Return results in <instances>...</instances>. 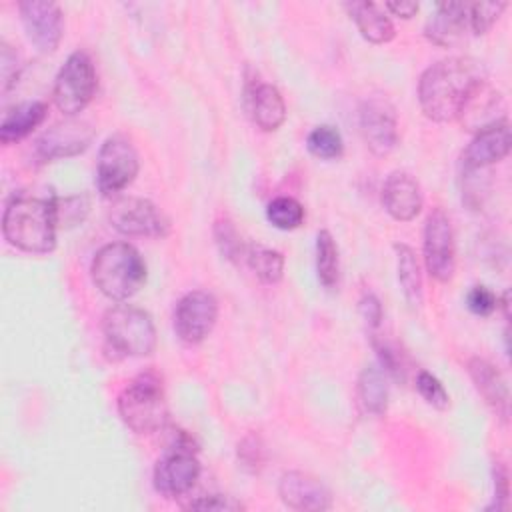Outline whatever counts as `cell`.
Returning <instances> with one entry per match:
<instances>
[{"label":"cell","instance_id":"obj_21","mask_svg":"<svg viewBox=\"0 0 512 512\" xmlns=\"http://www.w3.org/2000/svg\"><path fill=\"white\" fill-rule=\"evenodd\" d=\"M350 18L358 26L362 38L372 44H384L394 38L392 20L374 2H348L344 4Z\"/></svg>","mask_w":512,"mask_h":512},{"label":"cell","instance_id":"obj_2","mask_svg":"<svg viewBox=\"0 0 512 512\" xmlns=\"http://www.w3.org/2000/svg\"><path fill=\"white\" fill-rule=\"evenodd\" d=\"M58 206L48 198H12L2 216V234L14 248L30 254H48L56 248Z\"/></svg>","mask_w":512,"mask_h":512},{"label":"cell","instance_id":"obj_19","mask_svg":"<svg viewBox=\"0 0 512 512\" xmlns=\"http://www.w3.org/2000/svg\"><path fill=\"white\" fill-rule=\"evenodd\" d=\"M468 374L474 382V388L484 398V402L496 412V416L506 420L510 412V396H508L506 380L500 374V370L484 358H470Z\"/></svg>","mask_w":512,"mask_h":512},{"label":"cell","instance_id":"obj_14","mask_svg":"<svg viewBox=\"0 0 512 512\" xmlns=\"http://www.w3.org/2000/svg\"><path fill=\"white\" fill-rule=\"evenodd\" d=\"M94 138V130L80 120H64L48 128L34 146V154L40 162H52L70 158L84 152Z\"/></svg>","mask_w":512,"mask_h":512},{"label":"cell","instance_id":"obj_17","mask_svg":"<svg viewBox=\"0 0 512 512\" xmlns=\"http://www.w3.org/2000/svg\"><path fill=\"white\" fill-rule=\"evenodd\" d=\"M382 204L394 220L410 222L422 208L420 184L404 170L392 172L382 186Z\"/></svg>","mask_w":512,"mask_h":512},{"label":"cell","instance_id":"obj_32","mask_svg":"<svg viewBox=\"0 0 512 512\" xmlns=\"http://www.w3.org/2000/svg\"><path fill=\"white\" fill-rule=\"evenodd\" d=\"M216 234V242L220 246V252L228 258V260H236L240 258V254H246V248L240 242L238 232L234 230V226L230 222H218L214 228Z\"/></svg>","mask_w":512,"mask_h":512},{"label":"cell","instance_id":"obj_24","mask_svg":"<svg viewBox=\"0 0 512 512\" xmlns=\"http://www.w3.org/2000/svg\"><path fill=\"white\" fill-rule=\"evenodd\" d=\"M394 250L402 294L408 300V304L416 308L422 304V274L416 252L408 244H394Z\"/></svg>","mask_w":512,"mask_h":512},{"label":"cell","instance_id":"obj_38","mask_svg":"<svg viewBox=\"0 0 512 512\" xmlns=\"http://www.w3.org/2000/svg\"><path fill=\"white\" fill-rule=\"evenodd\" d=\"M508 504V470L502 462H494V502L488 510H504Z\"/></svg>","mask_w":512,"mask_h":512},{"label":"cell","instance_id":"obj_5","mask_svg":"<svg viewBox=\"0 0 512 512\" xmlns=\"http://www.w3.org/2000/svg\"><path fill=\"white\" fill-rule=\"evenodd\" d=\"M102 332L108 346L122 356H150L156 350L152 316L132 304H116L104 312Z\"/></svg>","mask_w":512,"mask_h":512},{"label":"cell","instance_id":"obj_34","mask_svg":"<svg viewBox=\"0 0 512 512\" xmlns=\"http://www.w3.org/2000/svg\"><path fill=\"white\" fill-rule=\"evenodd\" d=\"M18 74H20L18 54L12 50V46L2 42V46H0V78H2L0 82H2V92H8L16 84Z\"/></svg>","mask_w":512,"mask_h":512},{"label":"cell","instance_id":"obj_16","mask_svg":"<svg viewBox=\"0 0 512 512\" xmlns=\"http://www.w3.org/2000/svg\"><path fill=\"white\" fill-rule=\"evenodd\" d=\"M280 500L300 512H320L332 506L330 490L312 474L292 470L280 478L278 484Z\"/></svg>","mask_w":512,"mask_h":512},{"label":"cell","instance_id":"obj_30","mask_svg":"<svg viewBox=\"0 0 512 512\" xmlns=\"http://www.w3.org/2000/svg\"><path fill=\"white\" fill-rule=\"evenodd\" d=\"M416 388L420 392V396L430 404L434 406L436 410H446L448 404H450V396L448 392L444 390L442 382L430 374L428 370H420L418 376H416Z\"/></svg>","mask_w":512,"mask_h":512},{"label":"cell","instance_id":"obj_3","mask_svg":"<svg viewBox=\"0 0 512 512\" xmlns=\"http://www.w3.org/2000/svg\"><path fill=\"white\" fill-rule=\"evenodd\" d=\"M90 274L106 298L124 302L146 282V264L132 244L110 242L94 254Z\"/></svg>","mask_w":512,"mask_h":512},{"label":"cell","instance_id":"obj_1","mask_svg":"<svg viewBox=\"0 0 512 512\" xmlns=\"http://www.w3.org/2000/svg\"><path fill=\"white\" fill-rule=\"evenodd\" d=\"M488 82L486 68L470 56H452L428 66L418 80V102L426 118L452 122L460 118L470 96Z\"/></svg>","mask_w":512,"mask_h":512},{"label":"cell","instance_id":"obj_8","mask_svg":"<svg viewBox=\"0 0 512 512\" xmlns=\"http://www.w3.org/2000/svg\"><path fill=\"white\" fill-rule=\"evenodd\" d=\"M108 220L124 236L162 238L170 232L166 214L146 198H118L108 212Z\"/></svg>","mask_w":512,"mask_h":512},{"label":"cell","instance_id":"obj_13","mask_svg":"<svg viewBox=\"0 0 512 512\" xmlns=\"http://www.w3.org/2000/svg\"><path fill=\"white\" fill-rule=\"evenodd\" d=\"M200 476V462L194 450L168 448L162 458H158L152 474L156 492L166 498H176L192 490Z\"/></svg>","mask_w":512,"mask_h":512},{"label":"cell","instance_id":"obj_23","mask_svg":"<svg viewBox=\"0 0 512 512\" xmlns=\"http://www.w3.org/2000/svg\"><path fill=\"white\" fill-rule=\"evenodd\" d=\"M358 400L364 412L382 416L388 408V374L380 364L366 366L358 376Z\"/></svg>","mask_w":512,"mask_h":512},{"label":"cell","instance_id":"obj_20","mask_svg":"<svg viewBox=\"0 0 512 512\" xmlns=\"http://www.w3.org/2000/svg\"><path fill=\"white\" fill-rule=\"evenodd\" d=\"M250 114L258 128L272 132L286 120V104L280 90L272 84H258L250 92Z\"/></svg>","mask_w":512,"mask_h":512},{"label":"cell","instance_id":"obj_11","mask_svg":"<svg viewBox=\"0 0 512 512\" xmlns=\"http://www.w3.org/2000/svg\"><path fill=\"white\" fill-rule=\"evenodd\" d=\"M358 124L362 138L372 154L386 156L398 142L396 110L386 96H368L360 104Z\"/></svg>","mask_w":512,"mask_h":512},{"label":"cell","instance_id":"obj_35","mask_svg":"<svg viewBox=\"0 0 512 512\" xmlns=\"http://www.w3.org/2000/svg\"><path fill=\"white\" fill-rule=\"evenodd\" d=\"M374 344V350L378 354V364L382 366V370L392 376V378H404L402 374V360H400V354L396 352V348L384 340H372Z\"/></svg>","mask_w":512,"mask_h":512},{"label":"cell","instance_id":"obj_7","mask_svg":"<svg viewBox=\"0 0 512 512\" xmlns=\"http://www.w3.org/2000/svg\"><path fill=\"white\" fill-rule=\"evenodd\" d=\"M140 168L138 152L132 142L120 134L104 140L96 162V184L104 196H116L128 188Z\"/></svg>","mask_w":512,"mask_h":512},{"label":"cell","instance_id":"obj_22","mask_svg":"<svg viewBox=\"0 0 512 512\" xmlns=\"http://www.w3.org/2000/svg\"><path fill=\"white\" fill-rule=\"evenodd\" d=\"M48 106L40 100L24 102L6 112L0 124V140L2 144H12L26 138L36 126H40L46 118Z\"/></svg>","mask_w":512,"mask_h":512},{"label":"cell","instance_id":"obj_12","mask_svg":"<svg viewBox=\"0 0 512 512\" xmlns=\"http://www.w3.org/2000/svg\"><path fill=\"white\" fill-rule=\"evenodd\" d=\"M18 12L28 40L44 54L54 52L64 32L60 6L46 0H24L18 4Z\"/></svg>","mask_w":512,"mask_h":512},{"label":"cell","instance_id":"obj_39","mask_svg":"<svg viewBox=\"0 0 512 512\" xmlns=\"http://www.w3.org/2000/svg\"><path fill=\"white\" fill-rule=\"evenodd\" d=\"M386 10H390L394 16L400 18H412L418 12V2H410V0H402V2H386L384 4Z\"/></svg>","mask_w":512,"mask_h":512},{"label":"cell","instance_id":"obj_26","mask_svg":"<svg viewBox=\"0 0 512 512\" xmlns=\"http://www.w3.org/2000/svg\"><path fill=\"white\" fill-rule=\"evenodd\" d=\"M246 262L252 268V272L264 282V284H276L284 276V256L278 250L264 248L260 244L246 246Z\"/></svg>","mask_w":512,"mask_h":512},{"label":"cell","instance_id":"obj_18","mask_svg":"<svg viewBox=\"0 0 512 512\" xmlns=\"http://www.w3.org/2000/svg\"><path fill=\"white\" fill-rule=\"evenodd\" d=\"M468 4L466 2H442L424 26L426 38L436 46L460 44L468 30Z\"/></svg>","mask_w":512,"mask_h":512},{"label":"cell","instance_id":"obj_33","mask_svg":"<svg viewBox=\"0 0 512 512\" xmlns=\"http://www.w3.org/2000/svg\"><path fill=\"white\" fill-rule=\"evenodd\" d=\"M466 304H468L472 314H476V316H490L498 308V296L490 288L478 284V286H474L468 292Z\"/></svg>","mask_w":512,"mask_h":512},{"label":"cell","instance_id":"obj_4","mask_svg":"<svg viewBox=\"0 0 512 512\" xmlns=\"http://www.w3.org/2000/svg\"><path fill=\"white\" fill-rule=\"evenodd\" d=\"M118 414L136 434L164 430L168 422V404L162 380L156 372L138 374L118 396Z\"/></svg>","mask_w":512,"mask_h":512},{"label":"cell","instance_id":"obj_36","mask_svg":"<svg viewBox=\"0 0 512 512\" xmlns=\"http://www.w3.org/2000/svg\"><path fill=\"white\" fill-rule=\"evenodd\" d=\"M188 510H216V512H228V510H242L244 506L232 498V496H224V494H210V496H200L196 500H192L188 506Z\"/></svg>","mask_w":512,"mask_h":512},{"label":"cell","instance_id":"obj_9","mask_svg":"<svg viewBox=\"0 0 512 512\" xmlns=\"http://www.w3.org/2000/svg\"><path fill=\"white\" fill-rule=\"evenodd\" d=\"M424 264L428 274L438 282H448L456 268L454 230L444 210L434 208L424 224Z\"/></svg>","mask_w":512,"mask_h":512},{"label":"cell","instance_id":"obj_6","mask_svg":"<svg viewBox=\"0 0 512 512\" xmlns=\"http://www.w3.org/2000/svg\"><path fill=\"white\" fill-rule=\"evenodd\" d=\"M96 92V70L90 56L82 50L72 52L56 74L52 98L66 116L82 112Z\"/></svg>","mask_w":512,"mask_h":512},{"label":"cell","instance_id":"obj_10","mask_svg":"<svg viewBox=\"0 0 512 512\" xmlns=\"http://www.w3.org/2000/svg\"><path fill=\"white\" fill-rule=\"evenodd\" d=\"M218 318V300L208 290L184 294L174 310V330L186 344H200L214 328Z\"/></svg>","mask_w":512,"mask_h":512},{"label":"cell","instance_id":"obj_28","mask_svg":"<svg viewBox=\"0 0 512 512\" xmlns=\"http://www.w3.org/2000/svg\"><path fill=\"white\" fill-rule=\"evenodd\" d=\"M266 216L278 230H294L304 220V208L292 196H278L268 204Z\"/></svg>","mask_w":512,"mask_h":512},{"label":"cell","instance_id":"obj_29","mask_svg":"<svg viewBox=\"0 0 512 512\" xmlns=\"http://www.w3.org/2000/svg\"><path fill=\"white\" fill-rule=\"evenodd\" d=\"M506 2H474L468 4V26L474 34H486L500 14L506 10Z\"/></svg>","mask_w":512,"mask_h":512},{"label":"cell","instance_id":"obj_31","mask_svg":"<svg viewBox=\"0 0 512 512\" xmlns=\"http://www.w3.org/2000/svg\"><path fill=\"white\" fill-rule=\"evenodd\" d=\"M238 462L246 472L256 474L264 466V444L260 436L248 434L238 442Z\"/></svg>","mask_w":512,"mask_h":512},{"label":"cell","instance_id":"obj_37","mask_svg":"<svg viewBox=\"0 0 512 512\" xmlns=\"http://www.w3.org/2000/svg\"><path fill=\"white\" fill-rule=\"evenodd\" d=\"M358 312H360L362 320L366 322V326H368L370 330H376V328L382 324V318H384L382 304H380V300H378L374 294L366 292V294L360 298V302H358Z\"/></svg>","mask_w":512,"mask_h":512},{"label":"cell","instance_id":"obj_27","mask_svg":"<svg viewBox=\"0 0 512 512\" xmlns=\"http://www.w3.org/2000/svg\"><path fill=\"white\" fill-rule=\"evenodd\" d=\"M306 146L310 150V154H314L316 158L322 160H334L342 156L344 150V142H342V134L330 126V124H322L316 126L308 138H306Z\"/></svg>","mask_w":512,"mask_h":512},{"label":"cell","instance_id":"obj_25","mask_svg":"<svg viewBox=\"0 0 512 512\" xmlns=\"http://www.w3.org/2000/svg\"><path fill=\"white\" fill-rule=\"evenodd\" d=\"M316 272L324 288L332 290L340 280V260L338 248L328 230H320L316 236Z\"/></svg>","mask_w":512,"mask_h":512},{"label":"cell","instance_id":"obj_15","mask_svg":"<svg viewBox=\"0 0 512 512\" xmlns=\"http://www.w3.org/2000/svg\"><path fill=\"white\" fill-rule=\"evenodd\" d=\"M512 144L510 124L506 118H500L476 132L470 144L462 152V168L464 172H476L490 164L500 162L508 156Z\"/></svg>","mask_w":512,"mask_h":512}]
</instances>
